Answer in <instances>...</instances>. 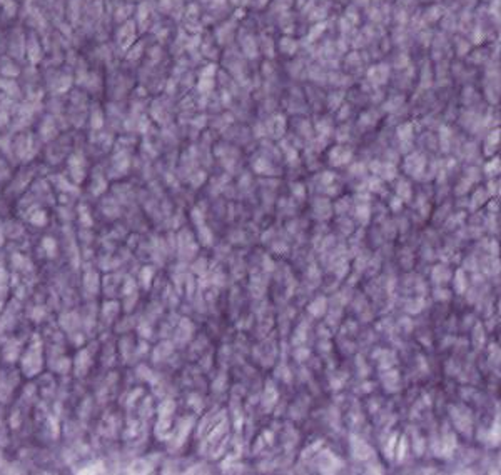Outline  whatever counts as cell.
<instances>
[{
	"label": "cell",
	"mask_w": 501,
	"mask_h": 475,
	"mask_svg": "<svg viewBox=\"0 0 501 475\" xmlns=\"http://www.w3.org/2000/svg\"><path fill=\"white\" fill-rule=\"evenodd\" d=\"M353 455L356 458H361V460H366L369 455H373V450L364 440H355L353 439V445H351Z\"/></svg>",
	"instance_id": "1"
}]
</instances>
